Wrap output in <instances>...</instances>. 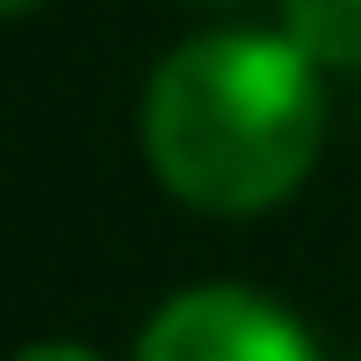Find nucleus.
<instances>
[{
	"mask_svg": "<svg viewBox=\"0 0 361 361\" xmlns=\"http://www.w3.org/2000/svg\"><path fill=\"white\" fill-rule=\"evenodd\" d=\"M0 8H8V16H32V8H40V0H0Z\"/></svg>",
	"mask_w": 361,
	"mask_h": 361,
	"instance_id": "39448f33",
	"label": "nucleus"
},
{
	"mask_svg": "<svg viewBox=\"0 0 361 361\" xmlns=\"http://www.w3.org/2000/svg\"><path fill=\"white\" fill-rule=\"evenodd\" d=\"M25 361H97V353H89V345H32Z\"/></svg>",
	"mask_w": 361,
	"mask_h": 361,
	"instance_id": "20e7f679",
	"label": "nucleus"
},
{
	"mask_svg": "<svg viewBox=\"0 0 361 361\" xmlns=\"http://www.w3.org/2000/svg\"><path fill=\"white\" fill-rule=\"evenodd\" d=\"M137 361H322V353L257 289H185L145 322Z\"/></svg>",
	"mask_w": 361,
	"mask_h": 361,
	"instance_id": "f03ea898",
	"label": "nucleus"
},
{
	"mask_svg": "<svg viewBox=\"0 0 361 361\" xmlns=\"http://www.w3.org/2000/svg\"><path fill=\"white\" fill-rule=\"evenodd\" d=\"M281 40L322 73H361V0H281Z\"/></svg>",
	"mask_w": 361,
	"mask_h": 361,
	"instance_id": "7ed1b4c3",
	"label": "nucleus"
},
{
	"mask_svg": "<svg viewBox=\"0 0 361 361\" xmlns=\"http://www.w3.org/2000/svg\"><path fill=\"white\" fill-rule=\"evenodd\" d=\"M322 65H305L281 32H201L169 49L145 89L153 177L209 217H257L289 201L322 161Z\"/></svg>",
	"mask_w": 361,
	"mask_h": 361,
	"instance_id": "f257e3e1",
	"label": "nucleus"
}]
</instances>
